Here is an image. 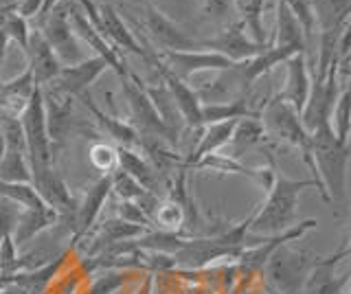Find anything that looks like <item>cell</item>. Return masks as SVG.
<instances>
[{"instance_id": "obj_33", "label": "cell", "mask_w": 351, "mask_h": 294, "mask_svg": "<svg viewBox=\"0 0 351 294\" xmlns=\"http://www.w3.org/2000/svg\"><path fill=\"white\" fill-rule=\"evenodd\" d=\"M3 27H5V34H7V40L14 42V45L20 47V51L25 53L27 51V45H29V34H31V27H29V20H25L22 16L16 14V9H11V12L5 16L3 20Z\"/></svg>"}, {"instance_id": "obj_36", "label": "cell", "mask_w": 351, "mask_h": 294, "mask_svg": "<svg viewBox=\"0 0 351 294\" xmlns=\"http://www.w3.org/2000/svg\"><path fill=\"white\" fill-rule=\"evenodd\" d=\"M128 281H130V272L110 270V272H104L101 277H97L93 281V286H90V290H88V294H114V292H119L121 288H123Z\"/></svg>"}, {"instance_id": "obj_15", "label": "cell", "mask_w": 351, "mask_h": 294, "mask_svg": "<svg viewBox=\"0 0 351 294\" xmlns=\"http://www.w3.org/2000/svg\"><path fill=\"white\" fill-rule=\"evenodd\" d=\"M200 49L215 51L219 56L228 58L230 62H246V60H252L255 56H259L266 47L252 42L246 34L244 25H241L239 20H235L233 25H226L224 29H219L213 38L200 40Z\"/></svg>"}, {"instance_id": "obj_38", "label": "cell", "mask_w": 351, "mask_h": 294, "mask_svg": "<svg viewBox=\"0 0 351 294\" xmlns=\"http://www.w3.org/2000/svg\"><path fill=\"white\" fill-rule=\"evenodd\" d=\"M20 211L22 209L18 204L0 198V242H3L7 235H14V228H16V222L20 217Z\"/></svg>"}, {"instance_id": "obj_6", "label": "cell", "mask_w": 351, "mask_h": 294, "mask_svg": "<svg viewBox=\"0 0 351 294\" xmlns=\"http://www.w3.org/2000/svg\"><path fill=\"white\" fill-rule=\"evenodd\" d=\"M121 90H123V97L130 108V125L136 130V134H141L143 138H160L165 143L176 145L178 132L165 123V119L156 110V106L152 103L145 88H143L138 75L130 73L125 79H121Z\"/></svg>"}, {"instance_id": "obj_25", "label": "cell", "mask_w": 351, "mask_h": 294, "mask_svg": "<svg viewBox=\"0 0 351 294\" xmlns=\"http://www.w3.org/2000/svg\"><path fill=\"white\" fill-rule=\"evenodd\" d=\"M202 125L222 123V121H237L246 117H259L248 103V93L244 97H237L233 101H219V103H202L200 108Z\"/></svg>"}, {"instance_id": "obj_21", "label": "cell", "mask_w": 351, "mask_h": 294, "mask_svg": "<svg viewBox=\"0 0 351 294\" xmlns=\"http://www.w3.org/2000/svg\"><path fill=\"white\" fill-rule=\"evenodd\" d=\"M77 99H80L88 108V112H90V117L97 121L99 130H101V132H106L108 136H112L119 145H123V147H134V145H138V134H136V130L130 125V121H123V119H119L114 114L104 112L101 108L97 106V101L93 99L90 90L80 95Z\"/></svg>"}, {"instance_id": "obj_7", "label": "cell", "mask_w": 351, "mask_h": 294, "mask_svg": "<svg viewBox=\"0 0 351 294\" xmlns=\"http://www.w3.org/2000/svg\"><path fill=\"white\" fill-rule=\"evenodd\" d=\"M38 31L47 45L53 49V53L62 62V66L77 64L86 60L88 56L82 49V42L75 38L69 20V0H60L51 12L38 20Z\"/></svg>"}, {"instance_id": "obj_11", "label": "cell", "mask_w": 351, "mask_h": 294, "mask_svg": "<svg viewBox=\"0 0 351 294\" xmlns=\"http://www.w3.org/2000/svg\"><path fill=\"white\" fill-rule=\"evenodd\" d=\"M160 60L167 64V69L186 82L189 77L197 73H206V71H230L235 69L239 62H230L228 58L219 56L215 51H206V49H197V51H160L158 53Z\"/></svg>"}, {"instance_id": "obj_29", "label": "cell", "mask_w": 351, "mask_h": 294, "mask_svg": "<svg viewBox=\"0 0 351 294\" xmlns=\"http://www.w3.org/2000/svg\"><path fill=\"white\" fill-rule=\"evenodd\" d=\"M0 198L18 204L20 209H36V206L47 204L40 198V193L33 189L31 182H7V180H0Z\"/></svg>"}, {"instance_id": "obj_41", "label": "cell", "mask_w": 351, "mask_h": 294, "mask_svg": "<svg viewBox=\"0 0 351 294\" xmlns=\"http://www.w3.org/2000/svg\"><path fill=\"white\" fill-rule=\"evenodd\" d=\"M263 292H266V294H283V292H279V290H274V288L266 286V283H263Z\"/></svg>"}, {"instance_id": "obj_10", "label": "cell", "mask_w": 351, "mask_h": 294, "mask_svg": "<svg viewBox=\"0 0 351 294\" xmlns=\"http://www.w3.org/2000/svg\"><path fill=\"white\" fill-rule=\"evenodd\" d=\"M149 66L156 69L165 90H167L169 99L176 108V112H178V117L182 119V123L189 130H200L202 127V117H200L202 101L197 99L195 90L186 82H182L180 77H176V75L167 69V64L160 60L158 53H156V58H154V62L149 64Z\"/></svg>"}, {"instance_id": "obj_40", "label": "cell", "mask_w": 351, "mask_h": 294, "mask_svg": "<svg viewBox=\"0 0 351 294\" xmlns=\"http://www.w3.org/2000/svg\"><path fill=\"white\" fill-rule=\"evenodd\" d=\"M154 283H156V275L149 272V275H145V279L138 283V290L134 294H154Z\"/></svg>"}, {"instance_id": "obj_37", "label": "cell", "mask_w": 351, "mask_h": 294, "mask_svg": "<svg viewBox=\"0 0 351 294\" xmlns=\"http://www.w3.org/2000/svg\"><path fill=\"white\" fill-rule=\"evenodd\" d=\"M114 209H117V217H121V220H125L130 224H136V226H143V228H154L152 220L145 213H143V209L136 202L119 200Z\"/></svg>"}, {"instance_id": "obj_20", "label": "cell", "mask_w": 351, "mask_h": 294, "mask_svg": "<svg viewBox=\"0 0 351 294\" xmlns=\"http://www.w3.org/2000/svg\"><path fill=\"white\" fill-rule=\"evenodd\" d=\"M58 222H60V215L58 211H53L49 204L36 206V209H22L11 239H14V244L20 250L22 246L33 242L36 237L51 231L53 226H58Z\"/></svg>"}, {"instance_id": "obj_43", "label": "cell", "mask_w": 351, "mask_h": 294, "mask_svg": "<svg viewBox=\"0 0 351 294\" xmlns=\"http://www.w3.org/2000/svg\"><path fill=\"white\" fill-rule=\"evenodd\" d=\"M0 272H3V268H0Z\"/></svg>"}, {"instance_id": "obj_31", "label": "cell", "mask_w": 351, "mask_h": 294, "mask_svg": "<svg viewBox=\"0 0 351 294\" xmlns=\"http://www.w3.org/2000/svg\"><path fill=\"white\" fill-rule=\"evenodd\" d=\"M349 86H345L340 90L338 99L332 108V117H329V127H332L334 136L340 140V143L349 145V125H351V119H349Z\"/></svg>"}, {"instance_id": "obj_42", "label": "cell", "mask_w": 351, "mask_h": 294, "mask_svg": "<svg viewBox=\"0 0 351 294\" xmlns=\"http://www.w3.org/2000/svg\"><path fill=\"white\" fill-rule=\"evenodd\" d=\"M128 3H132V5H145V0H128Z\"/></svg>"}, {"instance_id": "obj_19", "label": "cell", "mask_w": 351, "mask_h": 294, "mask_svg": "<svg viewBox=\"0 0 351 294\" xmlns=\"http://www.w3.org/2000/svg\"><path fill=\"white\" fill-rule=\"evenodd\" d=\"M25 56H27V69L38 88H47L62 71V62L58 60V56H55L53 49L47 45V40L42 38L38 29L29 34V45H27Z\"/></svg>"}, {"instance_id": "obj_35", "label": "cell", "mask_w": 351, "mask_h": 294, "mask_svg": "<svg viewBox=\"0 0 351 294\" xmlns=\"http://www.w3.org/2000/svg\"><path fill=\"white\" fill-rule=\"evenodd\" d=\"M233 9V0H202V16L217 31L228 25Z\"/></svg>"}, {"instance_id": "obj_27", "label": "cell", "mask_w": 351, "mask_h": 294, "mask_svg": "<svg viewBox=\"0 0 351 294\" xmlns=\"http://www.w3.org/2000/svg\"><path fill=\"white\" fill-rule=\"evenodd\" d=\"M233 7L237 9L239 23L244 25L248 38L261 47H268V34H266V29H263L266 0H233Z\"/></svg>"}, {"instance_id": "obj_9", "label": "cell", "mask_w": 351, "mask_h": 294, "mask_svg": "<svg viewBox=\"0 0 351 294\" xmlns=\"http://www.w3.org/2000/svg\"><path fill=\"white\" fill-rule=\"evenodd\" d=\"M99 9V20H101V36L112 45L119 53H132V56H136L141 60H145L147 64L154 62L156 58V49L147 42H141V38L134 36V31H132L125 20L119 16V12L108 3H99L97 5Z\"/></svg>"}, {"instance_id": "obj_22", "label": "cell", "mask_w": 351, "mask_h": 294, "mask_svg": "<svg viewBox=\"0 0 351 294\" xmlns=\"http://www.w3.org/2000/svg\"><path fill=\"white\" fill-rule=\"evenodd\" d=\"M318 34H340L349 25L351 0H310Z\"/></svg>"}, {"instance_id": "obj_24", "label": "cell", "mask_w": 351, "mask_h": 294, "mask_svg": "<svg viewBox=\"0 0 351 294\" xmlns=\"http://www.w3.org/2000/svg\"><path fill=\"white\" fill-rule=\"evenodd\" d=\"M117 167L121 171L130 173L143 189L154 191L156 193V184H158V171L152 167V162L138 154L134 147H123V145H117Z\"/></svg>"}, {"instance_id": "obj_39", "label": "cell", "mask_w": 351, "mask_h": 294, "mask_svg": "<svg viewBox=\"0 0 351 294\" xmlns=\"http://www.w3.org/2000/svg\"><path fill=\"white\" fill-rule=\"evenodd\" d=\"M42 5H44V0H20L16 5V14L22 16L25 20H29V18L38 20V16L42 12Z\"/></svg>"}, {"instance_id": "obj_32", "label": "cell", "mask_w": 351, "mask_h": 294, "mask_svg": "<svg viewBox=\"0 0 351 294\" xmlns=\"http://www.w3.org/2000/svg\"><path fill=\"white\" fill-rule=\"evenodd\" d=\"M110 191L112 195H117V200H128V202H134L138 200L143 193L147 189H143L141 184L130 176V173L121 171L119 167L110 173Z\"/></svg>"}, {"instance_id": "obj_5", "label": "cell", "mask_w": 351, "mask_h": 294, "mask_svg": "<svg viewBox=\"0 0 351 294\" xmlns=\"http://www.w3.org/2000/svg\"><path fill=\"white\" fill-rule=\"evenodd\" d=\"M20 125L27 143V160H29L31 176H38V173H44L51 167H55V154L47 130V112H44L42 88L33 90L27 103V110L20 117Z\"/></svg>"}, {"instance_id": "obj_12", "label": "cell", "mask_w": 351, "mask_h": 294, "mask_svg": "<svg viewBox=\"0 0 351 294\" xmlns=\"http://www.w3.org/2000/svg\"><path fill=\"white\" fill-rule=\"evenodd\" d=\"M108 71V64L101 58H86L77 64H69V66H62V71L58 73L47 88L53 90L55 95L69 97V99H77L80 95L90 90V86L101 77V75Z\"/></svg>"}, {"instance_id": "obj_16", "label": "cell", "mask_w": 351, "mask_h": 294, "mask_svg": "<svg viewBox=\"0 0 351 294\" xmlns=\"http://www.w3.org/2000/svg\"><path fill=\"white\" fill-rule=\"evenodd\" d=\"M110 195H112V191H110V176H101L93 187H88V191L82 195V200L75 204L73 242H80L86 233L93 231Z\"/></svg>"}, {"instance_id": "obj_23", "label": "cell", "mask_w": 351, "mask_h": 294, "mask_svg": "<svg viewBox=\"0 0 351 294\" xmlns=\"http://www.w3.org/2000/svg\"><path fill=\"white\" fill-rule=\"evenodd\" d=\"M268 45L279 49H292L294 53H307V42L303 36V29L299 20L292 16V12L285 7L283 0L277 3V27H274V36L268 40Z\"/></svg>"}, {"instance_id": "obj_26", "label": "cell", "mask_w": 351, "mask_h": 294, "mask_svg": "<svg viewBox=\"0 0 351 294\" xmlns=\"http://www.w3.org/2000/svg\"><path fill=\"white\" fill-rule=\"evenodd\" d=\"M145 231H149V228L130 224V222L121 220V217H117V215L108 217L106 222L99 224L97 233H95V250L97 248H110V246L121 244V242H132V239H136Z\"/></svg>"}, {"instance_id": "obj_34", "label": "cell", "mask_w": 351, "mask_h": 294, "mask_svg": "<svg viewBox=\"0 0 351 294\" xmlns=\"http://www.w3.org/2000/svg\"><path fill=\"white\" fill-rule=\"evenodd\" d=\"M88 160L101 176H110L117 169V147L108 143H93L88 149Z\"/></svg>"}, {"instance_id": "obj_3", "label": "cell", "mask_w": 351, "mask_h": 294, "mask_svg": "<svg viewBox=\"0 0 351 294\" xmlns=\"http://www.w3.org/2000/svg\"><path fill=\"white\" fill-rule=\"evenodd\" d=\"M316 259L318 255L310 253V250L285 242L272 250L266 266H263L261 275L266 277L263 283L283 294H303L305 279Z\"/></svg>"}, {"instance_id": "obj_2", "label": "cell", "mask_w": 351, "mask_h": 294, "mask_svg": "<svg viewBox=\"0 0 351 294\" xmlns=\"http://www.w3.org/2000/svg\"><path fill=\"white\" fill-rule=\"evenodd\" d=\"M310 151L316 178L325 191L329 204L345 209L347 204V176H349V145L340 143L332 127H318L310 134Z\"/></svg>"}, {"instance_id": "obj_14", "label": "cell", "mask_w": 351, "mask_h": 294, "mask_svg": "<svg viewBox=\"0 0 351 294\" xmlns=\"http://www.w3.org/2000/svg\"><path fill=\"white\" fill-rule=\"evenodd\" d=\"M349 257V242L340 246L336 253L318 257L305 279L303 294H349V275H336V266Z\"/></svg>"}, {"instance_id": "obj_30", "label": "cell", "mask_w": 351, "mask_h": 294, "mask_svg": "<svg viewBox=\"0 0 351 294\" xmlns=\"http://www.w3.org/2000/svg\"><path fill=\"white\" fill-rule=\"evenodd\" d=\"M152 222H154V228H160V231L180 233L182 224H184V209L180 206V202H176L171 198H165L158 202Z\"/></svg>"}, {"instance_id": "obj_13", "label": "cell", "mask_w": 351, "mask_h": 294, "mask_svg": "<svg viewBox=\"0 0 351 294\" xmlns=\"http://www.w3.org/2000/svg\"><path fill=\"white\" fill-rule=\"evenodd\" d=\"M69 20H71V29H73L75 38L80 40L82 45H88V49H93L95 56L101 58L108 64V69H112L121 79H125L130 71L123 64V56H121V53L110 45V42L99 34L90 23H88V18L82 14V9L77 7L73 0H69Z\"/></svg>"}, {"instance_id": "obj_28", "label": "cell", "mask_w": 351, "mask_h": 294, "mask_svg": "<svg viewBox=\"0 0 351 294\" xmlns=\"http://www.w3.org/2000/svg\"><path fill=\"white\" fill-rule=\"evenodd\" d=\"M266 132H263V125L259 121V117H246V119H239L235 123V130H233V136H230V143L226 145L230 149V158H239L241 151L257 145L263 140Z\"/></svg>"}, {"instance_id": "obj_17", "label": "cell", "mask_w": 351, "mask_h": 294, "mask_svg": "<svg viewBox=\"0 0 351 294\" xmlns=\"http://www.w3.org/2000/svg\"><path fill=\"white\" fill-rule=\"evenodd\" d=\"M283 64H285V86L277 97L301 117V110L312 90V75H310L307 56L305 53H294V56L288 58Z\"/></svg>"}, {"instance_id": "obj_18", "label": "cell", "mask_w": 351, "mask_h": 294, "mask_svg": "<svg viewBox=\"0 0 351 294\" xmlns=\"http://www.w3.org/2000/svg\"><path fill=\"white\" fill-rule=\"evenodd\" d=\"M176 266H184V268H204L208 264H213L215 259H224V257H233L237 259V253L233 248H228L222 244L219 239L213 237H191L182 244V248L176 255H171Z\"/></svg>"}, {"instance_id": "obj_8", "label": "cell", "mask_w": 351, "mask_h": 294, "mask_svg": "<svg viewBox=\"0 0 351 294\" xmlns=\"http://www.w3.org/2000/svg\"><path fill=\"white\" fill-rule=\"evenodd\" d=\"M143 27L147 29V36L154 45H158L160 51H197L200 49V40L189 36L186 31L176 25L171 18L165 16L156 5L145 0L143 5Z\"/></svg>"}, {"instance_id": "obj_4", "label": "cell", "mask_w": 351, "mask_h": 294, "mask_svg": "<svg viewBox=\"0 0 351 294\" xmlns=\"http://www.w3.org/2000/svg\"><path fill=\"white\" fill-rule=\"evenodd\" d=\"M259 121L263 125V132H266V136L283 140V143H290V145H294L296 149L301 151V158L305 160V165L310 167L316 184L321 187V182H318V178H316V169H314V160H312V151H310V134L305 132L299 112H294L283 99L274 97V99L266 101V108H261ZM321 195H323V200L327 202L323 187H321Z\"/></svg>"}, {"instance_id": "obj_1", "label": "cell", "mask_w": 351, "mask_h": 294, "mask_svg": "<svg viewBox=\"0 0 351 294\" xmlns=\"http://www.w3.org/2000/svg\"><path fill=\"white\" fill-rule=\"evenodd\" d=\"M305 189H316L321 193V187L314 178L296 180L285 176L283 171L274 167L272 182L266 189V200L252 209V220L248 224V233L257 237H272L283 231H288L296 224V209H299V198Z\"/></svg>"}]
</instances>
